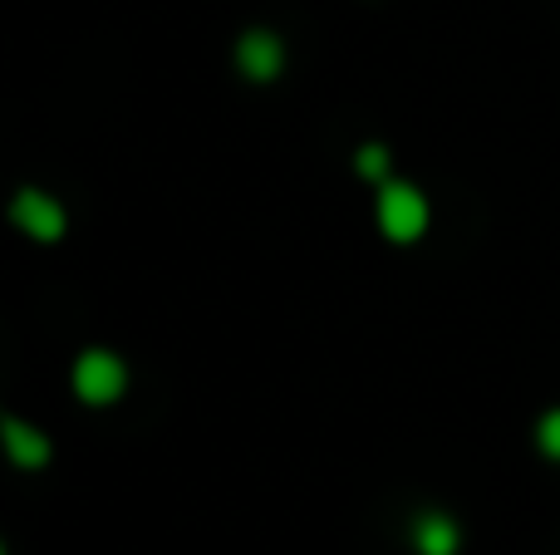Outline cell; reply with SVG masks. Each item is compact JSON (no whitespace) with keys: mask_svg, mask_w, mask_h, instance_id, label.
Wrapping results in <instances>:
<instances>
[{"mask_svg":"<svg viewBox=\"0 0 560 555\" xmlns=\"http://www.w3.org/2000/svg\"><path fill=\"white\" fill-rule=\"evenodd\" d=\"M0 438H5V452L20 462V468H39V462L49 458V442L39 438L35 428H25V423H15V418H5V423H0Z\"/></svg>","mask_w":560,"mask_h":555,"instance_id":"4","label":"cell"},{"mask_svg":"<svg viewBox=\"0 0 560 555\" xmlns=\"http://www.w3.org/2000/svg\"><path fill=\"white\" fill-rule=\"evenodd\" d=\"M0 555H5V551H0Z\"/></svg>","mask_w":560,"mask_h":555,"instance_id":"9","label":"cell"},{"mask_svg":"<svg viewBox=\"0 0 560 555\" xmlns=\"http://www.w3.org/2000/svg\"><path fill=\"white\" fill-rule=\"evenodd\" d=\"M378 222H384V232L394 236V241H413L428 226V202L408 182H388L384 192H378Z\"/></svg>","mask_w":560,"mask_h":555,"instance_id":"1","label":"cell"},{"mask_svg":"<svg viewBox=\"0 0 560 555\" xmlns=\"http://www.w3.org/2000/svg\"><path fill=\"white\" fill-rule=\"evenodd\" d=\"M74 389L84 403H114L118 393H124V364L98 350L84 354V359L74 364Z\"/></svg>","mask_w":560,"mask_h":555,"instance_id":"2","label":"cell"},{"mask_svg":"<svg viewBox=\"0 0 560 555\" xmlns=\"http://www.w3.org/2000/svg\"><path fill=\"white\" fill-rule=\"evenodd\" d=\"M413 541H418L423 555H453L457 551V527L447 517H423L418 531H413Z\"/></svg>","mask_w":560,"mask_h":555,"instance_id":"6","label":"cell"},{"mask_svg":"<svg viewBox=\"0 0 560 555\" xmlns=\"http://www.w3.org/2000/svg\"><path fill=\"white\" fill-rule=\"evenodd\" d=\"M384 167H388L384 147H364V153H359V173L364 177H384Z\"/></svg>","mask_w":560,"mask_h":555,"instance_id":"8","label":"cell"},{"mask_svg":"<svg viewBox=\"0 0 560 555\" xmlns=\"http://www.w3.org/2000/svg\"><path fill=\"white\" fill-rule=\"evenodd\" d=\"M15 222L25 226L35 241H55V236L65 232V212H59V202H49L45 192H20Z\"/></svg>","mask_w":560,"mask_h":555,"instance_id":"3","label":"cell"},{"mask_svg":"<svg viewBox=\"0 0 560 555\" xmlns=\"http://www.w3.org/2000/svg\"><path fill=\"white\" fill-rule=\"evenodd\" d=\"M236 59H242V69L252 79H271L280 69V45L271 35H246L242 49H236Z\"/></svg>","mask_w":560,"mask_h":555,"instance_id":"5","label":"cell"},{"mask_svg":"<svg viewBox=\"0 0 560 555\" xmlns=\"http://www.w3.org/2000/svg\"><path fill=\"white\" fill-rule=\"evenodd\" d=\"M541 448L551 452V458H560V409L541 418Z\"/></svg>","mask_w":560,"mask_h":555,"instance_id":"7","label":"cell"}]
</instances>
